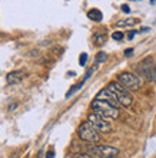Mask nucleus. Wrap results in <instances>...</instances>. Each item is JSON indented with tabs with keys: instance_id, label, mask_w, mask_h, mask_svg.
Listing matches in <instances>:
<instances>
[{
	"instance_id": "f257e3e1",
	"label": "nucleus",
	"mask_w": 156,
	"mask_h": 158,
	"mask_svg": "<svg viewBox=\"0 0 156 158\" xmlns=\"http://www.w3.org/2000/svg\"><path fill=\"white\" fill-rule=\"evenodd\" d=\"M106 88L110 92L115 94V96L118 98V101H119V104L122 105V106H125V108L132 106V104H133V96L130 95V92L127 91L122 83H119L118 81H112V82L107 83Z\"/></svg>"
},
{
	"instance_id": "f03ea898",
	"label": "nucleus",
	"mask_w": 156,
	"mask_h": 158,
	"mask_svg": "<svg viewBox=\"0 0 156 158\" xmlns=\"http://www.w3.org/2000/svg\"><path fill=\"white\" fill-rule=\"evenodd\" d=\"M90 106L94 114H98V115L106 118V119H116L119 117V108H115L113 105L107 104V102H105L102 99H96L94 98Z\"/></svg>"
},
{
	"instance_id": "7ed1b4c3",
	"label": "nucleus",
	"mask_w": 156,
	"mask_h": 158,
	"mask_svg": "<svg viewBox=\"0 0 156 158\" xmlns=\"http://www.w3.org/2000/svg\"><path fill=\"white\" fill-rule=\"evenodd\" d=\"M85 152L93 155L94 158H118L119 157V150L112 145H96V144H90V145L85 147Z\"/></svg>"
},
{
	"instance_id": "20e7f679",
	"label": "nucleus",
	"mask_w": 156,
	"mask_h": 158,
	"mask_svg": "<svg viewBox=\"0 0 156 158\" xmlns=\"http://www.w3.org/2000/svg\"><path fill=\"white\" fill-rule=\"evenodd\" d=\"M78 135L79 138L85 142H89V144H98L100 141V135H99V131L94 129L89 122H83L78 129Z\"/></svg>"
},
{
	"instance_id": "39448f33",
	"label": "nucleus",
	"mask_w": 156,
	"mask_h": 158,
	"mask_svg": "<svg viewBox=\"0 0 156 158\" xmlns=\"http://www.w3.org/2000/svg\"><path fill=\"white\" fill-rule=\"evenodd\" d=\"M155 68H156V63L153 56H146L139 63L140 73H142V76H145V79L148 82H153L155 81Z\"/></svg>"
},
{
	"instance_id": "423d86ee",
	"label": "nucleus",
	"mask_w": 156,
	"mask_h": 158,
	"mask_svg": "<svg viewBox=\"0 0 156 158\" xmlns=\"http://www.w3.org/2000/svg\"><path fill=\"white\" fill-rule=\"evenodd\" d=\"M87 122H89L94 129H98L99 132L106 134V132H110L112 131V125H110V122H109V119L100 117V115H98V114H94V112H90L87 115Z\"/></svg>"
},
{
	"instance_id": "0eeeda50",
	"label": "nucleus",
	"mask_w": 156,
	"mask_h": 158,
	"mask_svg": "<svg viewBox=\"0 0 156 158\" xmlns=\"http://www.w3.org/2000/svg\"><path fill=\"white\" fill-rule=\"evenodd\" d=\"M118 82L122 83L127 91H138L140 88V79L130 72H122L118 76Z\"/></svg>"
},
{
	"instance_id": "6e6552de",
	"label": "nucleus",
	"mask_w": 156,
	"mask_h": 158,
	"mask_svg": "<svg viewBox=\"0 0 156 158\" xmlns=\"http://www.w3.org/2000/svg\"><path fill=\"white\" fill-rule=\"evenodd\" d=\"M96 99H102L105 101V102H107V104L113 105L115 108H119V101H118V98L115 96V94L113 92H110L107 88H103L102 91H99V94L96 95Z\"/></svg>"
},
{
	"instance_id": "1a4fd4ad",
	"label": "nucleus",
	"mask_w": 156,
	"mask_h": 158,
	"mask_svg": "<svg viewBox=\"0 0 156 158\" xmlns=\"http://www.w3.org/2000/svg\"><path fill=\"white\" fill-rule=\"evenodd\" d=\"M23 79H25V71H22V69L9 72L7 76H6V81H7L9 85H17V83H20Z\"/></svg>"
},
{
	"instance_id": "9d476101",
	"label": "nucleus",
	"mask_w": 156,
	"mask_h": 158,
	"mask_svg": "<svg viewBox=\"0 0 156 158\" xmlns=\"http://www.w3.org/2000/svg\"><path fill=\"white\" fill-rule=\"evenodd\" d=\"M87 17L93 22H100L103 19V15L99 9H90V10L87 12Z\"/></svg>"
},
{
	"instance_id": "9b49d317",
	"label": "nucleus",
	"mask_w": 156,
	"mask_h": 158,
	"mask_svg": "<svg viewBox=\"0 0 156 158\" xmlns=\"http://www.w3.org/2000/svg\"><path fill=\"white\" fill-rule=\"evenodd\" d=\"M107 39V35L106 32H99V33H94L93 35V42L96 46H102Z\"/></svg>"
},
{
	"instance_id": "f8f14e48",
	"label": "nucleus",
	"mask_w": 156,
	"mask_h": 158,
	"mask_svg": "<svg viewBox=\"0 0 156 158\" xmlns=\"http://www.w3.org/2000/svg\"><path fill=\"white\" fill-rule=\"evenodd\" d=\"M139 23V19L132 17V19H125V20H119L116 22V26H135Z\"/></svg>"
},
{
	"instance_id": "ddd939ff",
	"label": "nucleus",
	"mask_w": 156,
	"mask_h": 158,
	"mask_svg": "<svg viewBox=\"0 0 156 158\" xmlns=\"http://www.w3.org/2000/svg\"><path fill=\"white\" fill-rule=\"evenodd\" d=\"M83 83H85V81H82V82H80V83H78V85H74V86H72V89H70V91L67 92V94H66V98H70V96L73 95L74 92H76V91H79V89H80V88L83 86Z\"/></svg>"
},
{
	"instance_id": "4468645a",
	"label": "nucleus",
	"mask_w": 156,
	"mask_h": 158,
	"mask_svg": "<svg viewBox=\"0 0 156 158\" xmlns=\"http://www.w3.org/2000/svg\"><path fill=\"white\" fill-rule=\"evenodd\" d=\"M67 158H94V157L87 154V152H76V154H70Z\"/></svg>"
},
{
	"instance_id": "2eb2a0df",
	"label": "nucleus",
	"mask_w": 156,
	"mask_h": 158,
	"mask_svg": "<svg viewBox=\"0 0 156 158\" xmlns=\"http://www.w3.org/2000/svg\"><path fill=\"white\" fill-rule=\"evenodd\" d=\"M106 59H107V55L105 53V52H99V53L96 55V58H94V62L96 63H103Z\"/></svg>"
},
{
	"instance_id": "dca6fc26",
	"label": "nucleus",
	"mask_w": 156,
	"mask_h": 158,
	"mask_svg": "<svg viewBox=\"0 0 156 158\" xmlns=\"http://www.w3.org/2000/svg\"><path fill=\"white\" fill-rule=\"evenodd\" d=\"M112 38L115 39V40H122V39L125 38V35L122 33V32H119V30H116V32H113V33H112Z\"/></svg>"
},
{
	"instance_id": "f3484780",
	"label": "nucleus",
	"mask_w": 156,
	"mask_h": 158,
	"mask_svg": "<svg viewBox=\"0 0 156 158\" xmlns=\"http://www.w3.org/2000/svg\"><path fill=\"white\" fill-rule=\"evenodd\" d=\"M86 60H87V53H82L80 58H79V65H80V66H85V65H86Z\"/></svg>"
},
{
	"instance_id": "a211bd4d",
	"label": "nucleus",
	"mask_w": 156,
	"mask_h": 158,
	"mask_svg": "<svg viewBox=\"0 0 156 158\" xmlns=\"http://www.w3.org/2000/svg\"><path fill=\"white\" fill-rule=\"evenodd\" d=\"M94 69H96V68H90V69H89V71H87L86 72V75H85V79H83V81H86V79H89V78H90V75H92V73H93V72H94Z\"/></svg>"
},
{
	"instance_id": "6ab92c4d",
	"label": "nucleus",
	"mask_w": 156,
	"mask_h": 158,
	"mask_svg": "<svg viewBox=\"0 0 156 158\" xmlns=\"http://www.w3.org/2000/svg\"><path fill=\"white\" fill-rule=\"evenodd\" d=\"M46 158H54V151L53 150H50L47 154H46Z\"/></svg>"
},
{
	"instance_id": "aec40b11",
	"label": "nucleus",
	"mask_w": 156,
	"mask_h": 158,
	"mask_svg": "<svg viewBox=\"0 0 156 158\" xmlns=\"http://www.w3.org/2000/svg\"><path fill=\"white\" fill-rule=\"evenodd\" d=\"M122 10H123L125 13H129V12H130V9H129V6H127V4H123V6H122Z\"/></svg>"
},
{
	"instance_id": "412c9836",
	"label": "nucleus",
	"mask_w": 156,
	"mask_h": 158,
	"mask_svg": "<svg viewBox=\"0 0 156 158\" xmlns=\"http://www.w3.org/2000/svg\"><path fill=\"white\" fill-rule=\"evenodd\" d=\"M132 53H133V49H132V48H130V49H126V50H125V56H130Z\"/></svg>"
},
{
	"instance_id": "4be33fe9",
	"label": "nucleus",
	"mask_w": 156,
	"mask_h": 158,
	"mask_svg": "<svg viewBox=\"0 0 156 158\" xmlns=\"http://www.w3.org/2000/svg\"><path fill=\"white\" fill-rule=\"evenodd\" d=\"M135 33H136V30H132V32H129V35H127V38L132 39L133 36H135Z\"/></svg>"
},
{
	"instance_id": "5701e85b",
	"label": "nucleus",
	"mask_w": 156,
	"mask_h": 158,
	"mask_svg": "<svg viewBox=\"0 0 156 158\" xmlns=\"http://www.w3.org/2000/svg\"><path fill=\"white\" fill-rule=\"evenodd\" d=\"M155 82H156V68H155Z\"/></svg>"
}]
</instances>
